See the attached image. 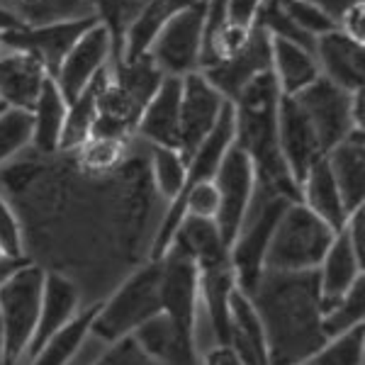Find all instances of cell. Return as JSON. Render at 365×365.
Wrapping results in <instances>:
<instances>
[{"label": "cell", "mask_w": 365, "mask_h": 365, "mask_svg": "<svg viewBox=\"0 0 365 365\" xmlns=\"http://www.w3.org/2000/svg\"><path fill=\"white\" fill-rule=\"evenodd\" d=\"M93 365H158L154 358L146 356V351L134 341V336H122L110 344Z\"/></svg>", "instance_id": "obj_41"}, {"label": "cell", "mask_w": 365, "mask_h": 365, "mask_svg": "<svg viewBox=\"0 0 365 365\" xmlns=\"http://www.w3.org/2000/svg\"><path fill=\"white\" fill-rule=\"evenodd\" d=\"M307 3H312L314 8H319L327 17H331V20L336 22V27H339L341 15H344L351 5L361 3V0H307Z\"/></svg>", "instance_id": "obj_46"}, {"label": "cell", "mask_w": 365, "mask_h": 365, "mask_svg": "<svg viewBox=\"0 0 365 365\" xmlns=\"http://www.w3.org/2000/svg\"><path fill=\"white\" fill-rule=\"evenodd\" d=\"M96 17H76V20L49 22V25H22L10 32H0L3 49H15L32 54L37 61H42L46 73L54 78L61 61L73 49V44L96 25Z\"/></svg>", "instance_id": "obj_11"}, {"label": "cell", "mask_w": 365, "mask_h": 365, "mask_svg": "<svg viewBox=\"0 0 365 365\" xmlns=\"http://www.w3.org/2000/svg\"><path fill=\"white\" fill-rule=\"evenodd\" d=\"M314 58L319 73L346 93L363 91L365 83V44L351 39L341 29L317 37Z\"/></svg>", "instance_id": "obj_17"}, {"label": "cell", "mask_w": 365, "mask_h": 365, "mask_svg": "<svg viewBox=\"0 0 365 365\" xmlns=\"http://www.w3.org/2000/svg\"><path fill=\"white\" fill-rule=\"evenodd\" d=\"M22 27V20L15 15V10H8L0 5V32H10V29Z\"/></svg>", "instance_id": "obj_48"}, {"label": "cell", "mask_w": 365, "mask_h": 365, "mask_svg": "<svg viewBox=\"0 0 365 365\" xmlns=\"http://www.w3.org/2000/svg\"><path fill=\"white\" fill-rule=\"evenodd\" d=\"M202 365H244V363H241L237 351H234L229 344H217L215 349H210L205 353Z\"/></svg>", "instance_id": "obj_45"}, {"label": "cell", "mask_w": 365, "mask_h": 365, "mask_svg": "<svg viewBox=\"0 0 365 365\" xmlns=\"http://www.w3.org/2000/svg\"><path fill=\"white\" fill-rule=\"evenodd\" d=\"M81 304V287L76 280L63 270H46L44 273V292H42V309H39V322L34 329V339L27 349L25 361L34 356L49 341L58 329L78 314Z\"/></svg>", "instance_id": "obj_18"}, {"label": "cell", "mask_w": 365, "mask_h": 365, "mask_svg": "<svg viewBox=\"0 0 365 365\" xmlns=\"http://www.w3.org/2000/svg\"><path fill=\"white\" fill-rule=\"evenodd\" d=\"M158 261H161V314L170 322L180 344L190 353H197V263L175 244H170Z\"/></svg>", "instance_id": "obj_7"}, {"label": "cell", "mask_w": 365, "mask_h": 365, "mask_svg": "<svg viewBox=\"0 0 365 365\" xmlns=\"http://www.w3.org/2000/svg\"><path fill=\"white\" fill-rule=\"evenodd\" d=\"M351 96L353 93L341 91L324 76H319L304 91H299L297 96H290L295 98V103L307 115L309 125L314 127L324 156L356 129L351 120Z\"/></svg>", "instance_id": "obj_12"}, {"label": "cell", "mask_w": 365, "mask_h": 365, "mask_svg": "<svg viewBox=\"0 0 365 365\" xmlns=\"http://www.w3.org/2000/svg\"><path fill=\"white\" fill-rule=\"evenodd\" d=\"M32 146V115L25 110H5L0 115V168Z\"/></svg>", "instance_id": "obj_38"}, {"label": "cell", "mask_w": 365, "mask_h": 365, "mask_svg": "<svg viewBox=\"0 0 365 365\" xmlns=\"http://www.w3.org/2000/svg\"><path fill=\"white\" fill-rule=\"evenodd\" d=\"M363 317H365V280L361 278L336 304L324 309L322 329L327 334V339H331L349 331L353 327H361Z\"/></svg>", "instance_id": "obj_35"}, {"label": "cell", "mask_w": 365, "mask_h": 365, "mask_svg": "<svg viewBox=\"0 0 365 365\" xmlns=\"http://www.w3.org/2000/svg\"><path fill=\"white\" fill-rule=\"evenodd\" d=\"M0 253L13 261H22L25 256V237H22V227L17 220L15 210L10 202L0 195Z\"/></svg>", "instance_id": "obj_40"}, {"label": "cell", "mask_w": 365, "mask_h": 365, "mask_svg": "<svg viewBox=\"0 0 365 365\" xmlns=\"http://www.w3.org/2000/svg\"><path fill=\"white\" fill-rule=\"evenodd\" d=\"M212 182H215L217 197H220L215 222L229 249L244 227L246 215L253 207V200H256L253 197L256 195V170H253L249 154L237 144L229 146Z\"/></svg>", "instance_id": "obj_9"}, {"label": "cell", "mask_w": 365, "mask_h": 365, "mask_svg": "<svg viewBox=\"0 0 365 365\" xmlns=\"http://www.w3.org/2000/svg\"><path fill=\"white\" fill-rule=\"evenodd\" d=\"M187 161L178 149L168 146H151L149 156V178L154 182L156 192L168 200V205L180 195L182 182H185Z\"/></svg>", "instance_id": "obj_33"}, {"label": "cell", "mask_w": 365, "mask_h": 365, "mask_svg": "<svg viewBox=\"0 0 365 365\" xmlns=\"http://www.w3.org/2000/svg\"><path fill=\"white\" fill-rule=\"evenodd\" d=\"M270 73H273L280 96H297L322 76L314 51L275 37H270Z\"/></svg>", "instance_id": "obj_24"}, {"label": "cell", "mask_w": 365, "mask_h": 365, "mask_svg": "<svg viewBox=\"0 0 365 365\" xmlns=\"http://www.w3.org/2000/svg\"><path fill=\"white\" fill-rule=\"evenodd\" d=\"M163 78L166 76L146 54L110 63L100 91V113L93 137L127 141L129 134L137 132L139 117Z\"/></svg>", "instance_id": "obj_3"}, {"label": "cell", "mask_w": 365, "mask_h": 365, "mask_svg": "<svg viewBox=\"0 0 365 365\" xmlns=\"http://www.w3.org/2000/svg\"><path fill=\"white\" fill-rule=\"evenodd\" d=\"M44 273L46 270L42 266L27 261L5 280H0V361L5 365H15L27 356L42 309Z\"/></svg>", "instance_id": "obj_4"}, {"label": "cell", "mask_w": 365, "mask_h": 365, "mask_svg": "<svg viewBox=\"0 0 365 365\" xmlns=\"http://www.w3.org/2000/svg\"><path fill=\"white\" fill-rule=\"evenodd\" d=\"M15 15L22 20V25H49V22L93 15L88 0H15Z\"/></svg>", "instance_id": "obj_34"}, {"label": "cell", "mask_w": 365, "mask_h": 365, "mask_svg": "<svg viewBox=\"0 0 365 365\" xmlns=\"http://www.w3.org/2000/svg\"><path fill=\"white\" fill-rule=\"evenodd\" d=\"M180 91L182 78L166 76L154 93V98L146 103L144 113L137 122V132L141 139H146L151 146H180ZM180 151V149H178Z\"/></svg>", "instance_id": "obj_19"}, {"label": "cell", "mask_w": 365, "mask_h": 365, "mask_svg": "<svg viewBox=\"0 0 365 365\" xmlns=\"http://www.w3.org/2000/svg\"><path fill=\"white\" fill-rule=\"evenodd\" d=\"M278 100L273 73H263L234 100V144L249 154L256 170V192L299 200V187L290 178L278 149Z\"/></svg>", "instance_id": "obj_2"}, {"label": "cell", "mask_w": 365, "mask_h": 365, "mask_svg": "<svg viewBox=\"0 0 365 365\" xmlns=\"http://www.w3.org/2000/svg\"><path fill=\"white\" fill-rule=\"evenodd\" d=\"M302 365H307V363H302Z\"/></svg>", "instance_id": "obj_52"}, {"label": "cell", "mask_w": 365, "mask_h": 365, "mask_svg": "<svg viewBox=\"0 0 365 365\" xmlns=\"http://www.w3.org/2000/svg\"><path fill=\"white\" fill-rule=\"evenodd\" d=\"M290 202V197L282 195H261L258 207L249 210L244 227L229 246V263H232L234 275H237V287L246 297L253 292V287L258 285L263 270H266L270 239H273L280 215Z\"/></svg>", "instance_id": "obj_8"}, {"label": "cell", "mask_w": 365, "mask_h": 365, "mask_svg": "<svg viewBox=\"0 0 365 365\" xmlns=\"http://www.w3.org/2000/svg\"><path fill=\"white\" fill-rule=\"evenodd\" d=\"M156 314H161V261H146L110 299L100 302L91 334L113 344L122 336H132L141 324Z\"/></svg>", "instance_id": "obj_6"}, {"label": "cell", "mask_w": 365, "mask_h": 365, "mask_svg": "<svg viewBox=\"0 0 365 365\" xmlns=\"http://www.w3.org/2000/svg\"><path fill=\"white\" fill-rule=\"evenodd\" d=\"M299 202L309 212H314L322 222H327L336 234L344 229L346 220H349V212L344 207L341 192L324 158H319L307 170L302 182H299Z\"/></svg>", "instance_id": "obj_25"}, {"label": "cell", "mask_w": 365, "mask_h": 365, "mask_svg": "<svg viewBox=\"0 0 365 365\" xmlns=\"http://www.w3.org/2000/svg\"><path fill=\"white\" fill-rule=\"evenodd\" d=\"M263 0H227V25L249 32L256 25Z\"/></svg>", "instance_id": "obj_42"}, {"label": "cell", "mask_w": 365, "mask_h": 365, "mask_svg": "<svg viewBox=\"0 0 365 365\" xmlns=\"http://www.w3.org/2000/svg\"><path fill=\"white\" fill-rule=\"evenodd\" d=\"M132 336L141 349L146 351V356L154 358L156 363L200 365L197 353H190L180 344V339L175 336L170 322L163 314H156V317H151L149 322H144Z\"/></svg>", "instance_id": "obj_31"}, {"label": "cell", "mask_w": 365, "mask_h": 365, "mask_svg": "<svg viewBox=\"0 0 365 365\" xmlns=\"http://www.w3.org/2000/svg\"><path fill=\"white\" fill-rule=\"evenodd\" d=\"M229 100L200 71L182 76L180 91V154L190 158L220 122Z\"/></svg>", "instance_id": "obj_13"}, {"label": "cell", "mask_w": 365, "mask_h": 365, "mask_svg": "<svg viewBox=\"0 0 365 365\" xmlns=\"http://www.w3.org/2000/svg\"><path fill=\"white\" fill-rule=\"evenodd\" d=\"M49 78L42 61L32 54L15 49L0 51V100L8 110L29 113Z\"/></svg>", "instance_id": "obj_20"}, {"label": "cell", "mask_w": 365, "mask_h": 365, "mask_svg": "<svg viewBox=\"0 0 365 365\" xmlns=\"http://www.w3.org/2000/svg\"><path fill=\"white\" fill-rule=\"evenodd\" d=\"M324 161L331 170L346 212L351 215L361 210L365 202V129H353L324 156Z\"/></svg>", "instance_id": "obj_21"}, {"label": "cell", "mask_w": 365, "mask_h": 365, "mask_svg": "<svg viewBox=\"0 0 365 365\" xmlns=\"http://www.w3.org/2000/svg\"><path fill=\"white\" fill-rule=\"evenodd\" d=\"M205 29V0L182 10L168 22L151 42L146 56L156 63L163 76H182L200 71Z\"/></svg>", "instance_id": "obj_10"}, {"label": "cell", "mask_w": 365, "mask_h": 365, "mask_svg": "<svg viewBox=\"0 0 365 365\" xmlns=\"http://www.w3.org/2000/svg\"><path fill=\"white\" fill-rule=\"evenodd\" d=\"M93 17L110 32L113 39V61L122 56V44L129 25L137 20L146 0H88Z\"/></svg>", "instance_id": "obj_32"}, {"label": "cell", "mask_w": 365, "mask_h": 365, "mask_svg": "<svg viewBox=\"0 0 365 365\" xmlns=\"http://www.w3.org/2000/svg\"><path fill=\"white\" fill-rule=\"evenodd\" d=\"M100 302L91 304L88 309L78 312L66 327L58 329L46 344L29 358V365H68L76 358V353L81 351V346L86 344V339L91 336L93 319L98 314Z\"/></svg>", "instance_id": "obj_30"}, {"label": "cell", "mask_w": 365, "mask_h": 365, "mask_svg": "<svg viewBox=\"0 0 365 365\" xmlns=\"http://www.w3.org/2000/svg\"><path fill=\"white\" fill-rule=\"evenodd\" d=\"M170 244L182 249L192 261L200 266H210V263L225 261L229 258V249L220 234L215 220H205V217L185 215L178 225V232Z\"/></svg>", "instance_id": "obj_28"}, {"label": "cell", "mask_w": 365, "mask_h": 365, "mask_svg": "<svg viewBox=\"0 0 365 365\" xmlns=\"http://www.w3.org/2000/svg\"><path fill=\"white\" fill-rule=\"evenodd\" d=\"M365 363V324L331 336L307 365H363Z\"/></svg>", "instance_id": "obj_36"}, {"label": "cell", "mask_w": 365, "mask_h": 365, "mask_svg": "<svg viewBox=\"0 0 365 365\" xmlns=\"http://www.w3.org/2000/svg\"><path fill=\"white\" fill-rule=\"evenodd\" d=\"M200 73H202L229 103H234L251 81H256L258 76H263V73H270V37L261 27L253 25L244 46H239L232 56L202 68Z\"/></svg>", "instance_id": "obj_15"}, {"label": "cell", "mask_w": 365, "mask_h": 365, "mask_svg": "<svg viewBox=\"0 0 365 365\" xmlns=\"http://www.w3.org/2000/svg\"><path fill=\"white\" fill-rule=\"evenodd\" d=\"M351 120L356 129H365V91H356L351 96Z\"/></svg>", "instance_id": "obj_47"}, {"label": "cell", "mask_w": 365, "mask_h": 365, "mask_svg": "<svg viewBox=\"0 0 365 365\" xmlns=\"http://www.w3.org/2000/svg\"><path fill=\"white\" fill-rule=\"evenodd\" d=\"M110 63H113V39H110L108 29L96 22L61 61V66H58L54 76V83L58 86L61 96L66 98V103H71L105 68H110Z\"/></svg>", "instance_id": "obj_14"}, {"label": "cell", "mask_w": 365, "mask_h": 365, "mask_svg": "<svg viewBox=\"0 0 365 365\" xmlns=\"http://www.w3.org/2000/svg\"><path fill=\"white\" fill-rule=\"evenodd\" d=\"M0 351H3V331H0Z\"/></svg>", "instance_id": "obj_50"}, {"label": "cell", "mask_w": 365, "mask_h": 365, "mask_svg": "<svg viewBox=\"0 0 365 365\" xmlns=\"http://www.w3.org/2000/svg\"><path fill=\"white\" fill-rule=\"evenodd\" d=\"M29 115H32V149L42 156L58 154L63 125H66L68 115V103L54 83V78H49L44 83Z\"/></svg>", "instance_id": "obj_26"}, {"label": "cell", "mask_w": 365, "mask_h": 365, "mask_svg": "<svg viewBox=\"0 0 365 365\" xmlns=\"http://www.w3.org/2000/svg\"><path fill=\"white\" fill-rule=\"evenodd\" d=\"M127 141L122 139H110V137H91L76 151L78 158V168L86 170L88 175H103L120 170L122 158H125Z\"/></svg>", "instance_id": "obj_37"}, {"label": "cell", "mask_w": 365, "mask_h": 365, "mask_svg": "<svg viewBox=\"0 0 365 365\" xmlns=\"http://www.w3.org/2000/svg\"><path fill=\"white\" fill-rule=\"evenodd\" d=\"M200 280V302H202L207 319L215 334L217 344H229V334H232V295L237 292V275L229 263L225 261L210 263V266L197 268Z\"/></svg>", "instance_id": "obj_22"}, {"label": "cell", "mask_w": 365, "mask_h": 365, "mask_svg": "<svg viewBox=\"0 0 365 365\" xmlns=\"http://www.w3.org/2000/svg\"><path fill=\"white\" fill-rule=\"evenodd\" d=\"M278 149L282 163L297 187L307 175V170L319 158H324L314 127L309 125L307 115L290 96H280L278 100Z\"/></svg>", "instance_id": "obj_16"}, {"label": "cell", "mask_w": 365, "mask_h": 365, "mask_svg": "<svg viewBox=\"0 0 365 365\" xmlns=\"http://www.w3.org/2000/svg\"><path fill=\"white\" fill-rule=\"evenodd\" d=\"M195 3H200V0H146V5L141 8L137 20L127 29L120 58L144 56L146 51H149L151 42L156 39V34L161 32L175 15L192 8Z\"/></svg>", "instance_id": "obj_27"}, {"label": "cell", "mask_w": 365, "mask_h": 365, "mask_svg": "<svg viewBox=\"0 0 365 365\" xmlns=\"http://www.w3.org/2000/svg\"><path fill=\"white\" fill-rule=\"evenodd\" d=\"M334 232L299 200H292L280 215L278 227L266 253V270L278 273H307L317 270L331 246Z\"/></svg>", "instance_id": "obj_5"}, {"label": "cell", "mask_w": 365, "mask_h": 365, "mask_svg": "<svg viewBox=\"0 0 365 365\" xmlns=\"http://www.w3.org/2000/svg\"><path fill=\"white\" fill-rule=\"evenodd\" d=\"M341 232L346 234V239H349L351 249L356 251V256L365 263V207L351 212Z\"/></svg>", "instance_id": "obj_43"}, {"label": "cell", "mask_w": 365, "mask_h": 365, "mask_svg": "<svg viewBox=\"0 0 365 365\" xmlns=\"http://www.w3.org/2000/svg\"><path fill=\"white\" fill-rule=\"evenodd\" d=\"M5 110H8V108H5V103H3V100H0V115H3Z\"/></svg>", "instance_id": "obj_49"}, {"label": "cell", "mask_w": 365, "mask_h": 365, "mask_svg": "<svg viewBox=\"0 0 365 365\" xmlns=\"http://www.w3.org/2000/svg\"><path fill=\"white\" fill-rule=\"evenodd\" d=\"M339 29L344 34H349L351 39H356V42L365 44V0H361V3H356V5H351V8L346 10L344 15H341Z\"/></svg>", "instance_id": "obj_44"}, {"label": "cell", "mask_w": 365, "mask_h": 365, "mask_svg": "<svg viewBox=\"0 0 365 365\" xmlns=\"http://www.w3.org/2000/svg\"><path fill=\"white\" fill-rule=\"evenodd\" d=\"M105 73H108V68H105L78 98L68 103L66 125H63L61 146H58L61 154H76V151L93 137V132H96L98 113H100V91H103Z\"/></svg>", "instance_id": "obj_29"}, {"label": "cell", "mask_w": 365, "mask_h": 365, "mask_svg": "<svg viewBox=\"0 0 365 365\" xmlns=\"http://www.w3.org/2000/svg\"><path fill=\"white\" fill-rule=\"evenodd\" d=\"M282 8H285V13L292 17V22H295L307 37L314 39V42H317V37H322V34L339 29L331 17H327L319 8H314V5L307 3V0H282Z\"/></svg>", "instance_id": "obj_39"}, {"label": "cell", "mask_w": 365, "mask_h": 365, "mask_svg": "<svg viewBox=\"0 0 365 365\" xmlns=\"http://www.w3.org/2000/svg\"><path fill=\"white\" fill-rule=\"evenodd\" d=\"M363 278V261L351 249L349 239L344 232L334 237L327 256L322 258L317 268V280H319V295H322V314L331 304H336L346 292Z\"/></svg>", "instance_id": "obj_23"}, {"label": "cell", "mask_w": 365, "mask_h": 365, "mask_svg": "<svg viewBox=\"0 0 365 365\" xmlns=\"http://www.w3.org/2000/svg\"><path fill=\"white\" fill-rule=\"evenodd\" d=\"M0 51H3V44H0Z\"/></svg>", "instance_id": "obj_51"}, {"label": "cell", "mask_w": 365, "mask_h": 365, "mask_svg": "<svg viewBox=\"0 0 365 365\" xmlns=\"http://www.w3.org/2000/svg\"><path fill=\"white\" fill-rule=\"evenodd\" d=\"M266 339L270 365H302L327 344L317 270H263L249 295Z\"/></svg>", "instance_id": "obj_1"}]
</instances>
